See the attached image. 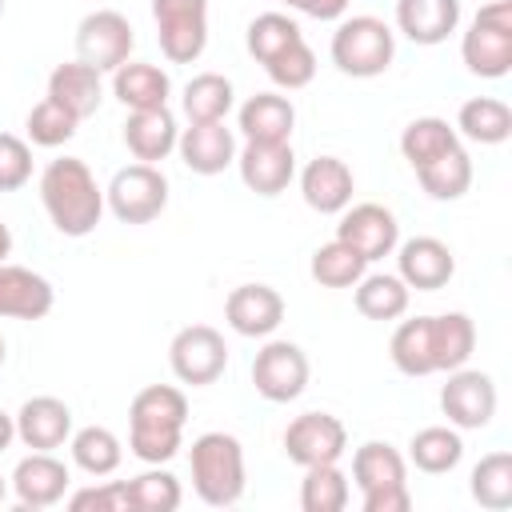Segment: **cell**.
I'll list each match as a JSON object with an SVG mask.
<instances>
[{"label":"cell","mask_w":512,"mask_h":512,"mask_svg":"<svg viewBox=\"0 0 512 512\" xmlns=\"http://www.w3.org/2000/svg\"><path fill=\"white\" fill-rule=\"evenodd\" d=\"M472 348H476V324L468 312L400 320L392 340H388V356L404 376L452 372V368L468 364Z\"/></svg>","instance_id":"1"},{"label":"cell","mask_w":512,"mask_h":512,"mask_svg":"<svg viewBox=\"0 0 512 512\" xmlns=\"http://www.w3.org/2000/svg\"><path fill=\"white\" fill-rule=\"evenodd\" d=\"M40 204L60 236L80 240L96 232L104 216V188L96 184L92 168L80 156H60L48 160V168L40 172Z\"/></svg>","instance_id":"2"},{"label":"cell","mask_w":512,"mask_h":512,"mask_svg":"<svg viewBox=\"0 0 512 512\" xmlns=\"http://www.w3.org/2000/svg\"><path fill=\"white\" fill-rule=\"evenodd\" d=\"M188 396L172 384H148L128 404V452L144 464H168L180 452Z\"/></svg>","instance_id":"3"},{"label":"cell","mask_w":512,"mask_h":512,"mask_svg":"<svg viewBox=\"0 0 512 512\" xmlns=\"http://www.w3.org/2000/svg\"><path fill=\"white\" fill-rule=\"evenodd\" d=\"M188 468H192V488L204 504L212 508H228L244 496L248 472H244V444L232 432H204L192 440L188 452Z\"/></svg>","instance_id":"4"},{"label":"cell","mask_w":512,"mask_h":512,"mask_svg":"<svg viewBox=\"0 0 512 512\" xmlns=\"http://www.w3.org/2000/svg\"><path fill=\"white\" fill-rule=\"evenodd\" d=\"M396 60V32L380 16H340L332 32V64L344 76L372 80Z\"/></svg>","instance_id":"5"},{"label":"cell","mask_w":512,"mask_h":512,"mask_svg":"<svg viewBox=\"0 0 512 512\" xmlns=\"http://www.w3.org/2000/svg\"><path fill=\"white\" fill-rule=\"evenodd\" d=\"M460 60L480 80H500L512 72V4L508 0L480 4V12L472 16L460 40Z\"/></svg>","instance_id":"6"},{"label":"cell","mask_w":512,"mask_h":512,"mask_svg":"<svg viewBox=\"0 0 512 512\" xmlns=\"http://www.w3.org/2000/svg\"><path fill=\"white\" fill-rule=\"evenodd\" d=\"M104 208L120 224H148L168 208V176L156 164H128L104 188Z\"/></svg>","instance_id":"7"},{"label":"cell","mask_w":512,"mask_h":512,"mask_svg":"<svg viewBox=\"0 0 512 512\" xmlns=\"http://www.w3.org/2000/svg\"><path fill=\"white\" fill-rule=\"evenodd\" d=\"M156 40L164 60L192 64L208 48V0H152Z\"/></svg>","instance_id":"8"},{"label":"cell","mask_w":512,"mask_h":512,"mask_svg":"<svg viewBox=\"0 0 512 512\" xmlns=\"http://www.w3.org/2000/svg\"><path fill=\"white\" fill-rule=\"evenodd\" d=\"M168 364H172V376L180 384L204 388V384H216L224 376V368H228V344H224V336L212 324H188V328H180L172 336Z\"/></svg>","instance_id":"9"},{"label":"cell","mask_w":512,"mask_h":512,"mask_svg":"<svg viewBox=\"0 0 512 512\" xmlns=\"http://www.w3.org/2000/svg\"><path fill=\"white\" fill-rule=\"evenodd\" d=\"M136 48V32L124 12L96 8L76 24V60L92 64L96 72H116Z\"/></svg>","instance_id":"10"},{"label":"cell","mask_w":512,"mask_h":512,"mask_svg":"<svg viewBox=\"0 0 512 512\" xmlns=\"http://www.w3.org/2000/svg\"><path fill=\"white\" fill-rule=\"evenodd\" d=\"M440 412L448 416L452 428H464V432H476V428H488L492 416H496V384L488 372L480 368H452L444 388H440Z\"/></svg>","instance_id":"11"},{"label":"cell","mask_w":512,"mask_h":512,"mask_svg":"<svg viewBox=\"0 0 512 512\" xmlns=\"http://www.w3.org/2000/svg\"><path fill=\"white\" fill-rule=\"evenodd\" d=\"M348 448V428L332 412H300L284 428V456L300 468L312 464H340Z\"/></svg>","instance_id":"12"},{"label":"cell","mask_w":512,"mask_h":512,"mask_svg":"<svg viewBox=\"0 0 512 512\" xmlns=\"http://www.w3.org/2000/svg\"><path fill=\"white\" fill-rule=\"evenodd\" d=\"M252 384L268 404H288L308 388V356L292 340H268L252 360Z\"/></svg>","instance_id":"13"},{"label":"cell","mask_w":512,"mask_h":512,"mask_svg":"<svg viewBox=\"0 0 512 512\" xmlns=\"http://www.w3.org/2000/svg\"><path fill=\"white\" fill-rule=\"evenodd\" d=\"M336 240H344L348 248H356V252L372 264V260H384V256L396 252V244H400V224H396L392 208L364 200V204H348V208L340 212Z\"/></svg>","instance_id":"14"},{"label":"cell","mask_w":512,"mask_h":512,"mask_svg":"<svg viewBox=\"0 0 512 512\" xmlns=\"http://www.w3.org/2000/svg\"><path fill=\"white\" fill-rule=\"evenodd\" d=\"M396 276L416 292H436L456 276V256L436 236H412L396 244Z\"/></svg>","instance_id":"15"},{"label":"cell","mask_w":512,"mask_h":512,"mask_svg":"<svg viewBox=\"0 0 512 512\" xmlns=\"http://www.w3.org/2000/svg\"><path fill=\"white\" fill-rule=\"evenodd\" d=\"M224 320L236 336H272L284 324V296L272 284H240L224 300Z\"/></svg>","instance_id":"16"},{"label":"cell","mask_w":512,"mask_h":512,"mask_svg":"<svg viewBox=\"0 0 512 512\" xmlns=\"http://www.w3.org/2000/svg\"><path fill=\"white\" fill-rule=\"evenodd\" d=\"M236 168H240V180L248 192L256 196H280L292 176H296V152H292V140L288 144H256V140H244V148L236 152Z\"/></svg>","instance_id":"17"},{"label":"cell","mask_w":512,"mask_h":512,"mask_svg":"<svg viewBox=\"0 0 512 512\" xmlns=\"http://www.w3.org/2000/svg\"><path fill=\"white\" fill-rule=\"evenodd\" d=\"M176 152L184 160L188 172L196 176H220L228 164H236V132L224 124V120H212V124H188L180 128V140H176Z\"/></svg>","instance_id":"18"},{"label":"cell","mask_w":512,"mask_h":512,"mask_svg":"<svg viewBox=\"0 0 512 512\" xmlns=\"http://www.w3.org/2000/svg\"><path fill=\"white\" fill-rule=\"evenodd\" d=\"M352 192H356V176L340 156H316L300 172V196L320 216H340L352 204Z\"/></svg>","instance_id":"19"},{"label":"cell","mask_w":512,"mask_h":512,"mask_svg":"<svg viewBox=\"0 0 512 512\" xmlns=\"http://www.w3.org/2000/svg\"><path fill=\"white\" fill-rule=\"evenodd\" d=\"M72 436V408L60 396H32L16 412V440L32 452H56Z\"/></svg>","instance_id":"20"},{"label":"cell","mask_w":512,"mask_h":512,"mask_svg":"<svg viewBox=\"0 0 512 512\" xmlns=\"http://www.w3.org/2000/svg\"><path fill=\"white\" fill-rule=\"evenodd\" d=\"M68 484H72V472L52 452H28L12 472V492H16L20 508H52V504H60L68 496Z\"/></svg>","instance_id":"21"},{"label":"cell","mask_w":512,"mask_h":512,"mask_svg":"<svg viewBox=\"0 0 512 512\" xmlns=\"http://www.w3.org/2000/svg\"><path fill=\"white\" fill-rule=\"evenodd\" d=\"M56 304L52 284L20 264H0V320H44Z\"/></svg>","instance_id":"22"},{"label":"cell","mask_w":512,"mask_h":512,"mask_svg":"<svg viewBox=\"0 0 512 512\" xmlns=\"http://www.w3.org/2000/svg\"><path fill=\"white\" fill-rule=\"evenodd\" d=\"M236 128L244 140H256V144H288L296 128V108L280 92H256L240 104Z\"/></svg>","instance_id":"23"},{"label":"cell","mask_w":512,"mask_h":512,"mask_svg":"<svg viewBox=\"0 0 512 512\" xmlns=\"http://www.w3.org/2000/svg\"><path fill=\"white\" fill-rule=\"evenodd\" d=\"M176 140H180V128H176V116L172 108H144V112H128L124 120V144L128 152L140 160V164H160L176 152Z\"/></svg>","instance_id":"24"},{"label":"cell","mask_w":512,"mask_h":512,"mask_svg":"<svg viewBox=\"0 0 512 512\" xmlns=\"http://www.w3.org/2000/svg\"><path fill=\"white\" fill-rule=\"evenodd\" d=\"M100 76L104 72H96L84 60L56 64L48 72V100H56L60 108H68L76 120H88V116H96V108L104 100V80Z\"/></svg>","instance_id":"25"},{"label":"cell","mask_w":512,"mask_h":512,"mask_svg":"<svg viewBox=\"0 0 512 512\" xmlns=\"http://www.w3.org/2000/svg\"><path fill=\"white\" fill-rule=\"evenodd\" d=\"M396 28L412 44H444L460 28V0H396Z\"/></svg>","instance_id":"26"},{"label":"cell","mask_w":512,"mask_h":512,"mask_svg":"<svg viewBox=\"0 0 512 512\" xmlns=\"http://www.w3.org/2000/svg\"><path fill=\"white\" fill-rule=\"evenodd\" d=\"M112 96L128 108V112H144V108H164L172 96V80L160 64H144V60H124L112 72Z\"/></svg>","instance_id":"27"},{"label":"cell","mask_w":512,"mask_h":512,"mask_svg":"<svg viewBox=\"0 0 512 512\" xmlns=\"http://www.w3.org/2000/svg\"><path fill=\"white\" fill-rule=\"evenodd\" d=\"M352 480L364 492H380V488H400L408 484V460L388 444V440H364L352 452Z\"/></svg>","instance_id":"28"},{"label":"cell","mask_w":512,"mask_h":512,"mask_svg":"<svg viewBox=\"0 0 512 512\" xmlns=\"http://www.w3.org/2000/svg\"><path fill=\"white\" fill-rule=\"evenodd\" d=\"M452 128L472 144H504L512 136V108L496 96H472L460 104Z\"/></svg>","instance_id":"29"},{"label":"cell","mask_w":512,"mask_h":512,"mask_svg":"<svg viewBox=\"0 0 512 512\" xmlns=\"http://www.w3.org/2000/svg\"><path fill=\"white\" fill-rule=\"evenodd\" d=\"M412 288L396 272H364L356 280V312L364 320H400L408 312Z\"/></svg>","instance_id":"30"},{"label":"cell","mask_w":512,"mask_h":512,"mask_svg":"<svg viewBox=\"0 0 512 512\" xmlns=\"http://www.w3.org/2000/svg\"><path fill=\"white\" fill-rule=\"evenodd\" d=\"M408 460H412L420 472H428V476L452 472V468L464 460L460 428H448V424H428V428H420V432L408 440Z\"/></svg>","instance_id":"31"},{"label":"cell","mask_w":512,"mask_h":512,"mask_svg":"<svg viewBox=\"0 0 512 512\" xmlns=\"http://www.w3.org/2000/svg\"><path fill=\"white\" fill-rule=\"evenodd\" d=\"M236 104V92H232V80L220 76V72H200L184 84V96H180V108L188 116V124H212V120H224Z\"/></svg>","instance_id":"32"},{"label":"cell","mask_w":512,"mask_h":512,"mask_svg":"<svg viewBox=\"0 0 512 512\" xmlns=\"http://www.w3.org/2000/svg\"><path fill=\"white\" fill-rule=\"evenodd\" d=\"M68 448H72V464L80 468V472H88V476H112L116 468H120V460H124V444H120V436L112 432V428H104V424H88V428H80V432H72L68 436Z\"/></svg>","instance_id":"33"},{"label":"cell","mask_w":512,"mask_h":512,"mask_svg":"<svg viewBox=\"0 0 512 512\" xmlns=\"http://www.w3.org/2000/svg\"><path fill=\"white\" fill-rule=\"evenodd\" d=\"M452 148H460V136H456V128H452L448 120H440V116H416V120H408L404 132H400V152H404V160H408L412 168H424V164H432L436 156H444V152H452Z\"/></svg>","instance_id":"34"},{"label":"cell","mask_w":512,"mask_h":512,"mask_svg":"<svg viewBox=\"0 0 512 512\" xmlns=\"http://www.w3.org/2000/svg\"><path fill=\"white\" fill-rule=\"evenodd\" d=\"M412 172H416L420 188L432 200H460L472 188V156L464 152V144L452 148V152H444V156H436L424 168H412Z\"/></svg>","instance_id":"35"},{"label":"cell","mask_w":512,"mask_h":512,"mask_svg":"<svg viewBox=\"0 0 512 512\" xmlns=\"http://www.w3.org/2000/svg\"><path fill=\"white\" fill-rule=\"evenodd\" d=\"M468 492L480 508L488 512H504L512 508V452H488L480 456V464L468 476Z\"/></svg>","instance_id":"36"},{"label":"cell","mask_w":512,"mask_h":512,"mask_svg":"<svg viewBox=\"0 0 512 512\" xmlns=\"http://www.w3.org/2000/svg\"><path fill=\"white\" fill-rule=\"evenodd\" d=\"M308 272H312V280H316L320 288H356V280L368 272V260H364L356 248H348L344 240L332 236L328 244H320V248L312 252Z\"/></svg>","instance_id":"37"},{"label":"cell","mask_w":512,"mask_h":512,"mask_svg":"<svg viewBox=\"0 0 512 512\" xmlns=\"http://www.w3.org/2000/svg\"><path fill=\"white\" fill-rule=\"evenodd\" d=\"M348 476L340 472V464H312L304 468L300 480V508L304 512H344L348 508Z\"/></svg>","instance_id":"38"},{"label":"cell","mask_w":512,"mask_h":512,"mask_svg":"<svg viewBox=\"0 0 512 512\" xmlns=\"http://www.w3.org/2000/svg\"><path fill=\"white\" fill-rule=\"evenodd\" d=\"M128 484V512H176L180 508V480L152 464L148 472L124 480Z\"/></svg>","instance_id":"39"},{"label":"cell","mask_w":512,"mask_h":512,"mask_svg":"<svg viewBox=\"0 0 512 512\" xmlns=\"http://www.w3.org/2000/svg\"><path fill=\"white\" fill-rule=\"evenodd\" d=\"M296 40H304V32H300V24H296L292 16H284V12H260V16L248 24V36H244L248 56H252L256 64H268L276 52H284V48L296 44Z\"/></svg>","instance_id":"40"},{"label":"cell","mask_w":512,"mask_h":512,"mask_svg":"<svg viewBox=\"0 0 512 512\" xmlns=\"http://www.w3.org/2000/svg\"><path fill=\"white\" fill-rule=\"evenodd\" d=\"M76 128H80V120L68 112V108H60L56 100H40L32 112H28V120H24V132H28V144H36V148H60V144H68L72 136H76Z\"/></svg>","instance_id":"41"},{"label":"cell","mask_w":512,"mask_h":512,"mask_svg":"<svg viewBox=\"0 0 512 512\" xmlns=\"http://www.w3.org/2000/svg\"><path fill=\"white\" fill-rule=\"evenodd\" d=\"M264 72H268V80H272L276 88L300 92V88H308L312 76H316V52L308 48V40H296V44H288L284 52H276V56L264 64Z\"/></svg>","instance_id":"42"},{"label":"cell","mask_w":512,"mask_h":512,"mask_svg":"<svg viewBox=\"0 0 512 512\" xmlns=\"http://www.w3.org/2000/svg\"><path fill=\"white\" fill-rule=\"evenodd\" d=\"M32 180V144L16 132H0V192H16Z\"/></svg>","instance_id":"43"},{"label":"cell","mask_w":512,"mask_h":512,"mask_svg":"<svg viewBox=\"0 0 512 512\" xmlns=\"http://www.w3.org/2000/svg\"><path fill=\"white\" fill-rule=\"evenodd\" d=\"M72 512H128V484L124 480H108V484H92L68 496Z\"/></svg>","instance_id":"44"},{"label":"cell","mask_w":512,"mask_h":512,"mask_svg":"<svg viewBox=\"0 0 512 512\" xmlns=\"http://www.w3.org/2000/svg\"><path fill=\"white\" fill-rule=\"evenodd\" d=\"M408 508H412L408 484H400V488H380V492H364V512H408Z\"/></svg>","instance_id":"45"},{"label":"cell","mask_w":512,"mask_h":512,"mask_svg":"<svg viewBox=\"0 0 512 512\" xmlns=\"http://www.w3.org/2000/svg\"><path fill=\"white\" fill-rule=\"evenodd\" d=\"M280 4H288L292 12H304L312 20H340L352 0H280Z\"/></svg>","instance_id":"46"},{"label":"cell","mask_w":512,"mask_h":512,"mask_svg":"<svg viewBox=\"0 0 512 512\" xmlns=\"http://www.w3.org/2000/svg\"><path fill=\"white\" fill-rule=\"evenodd\" d=\"M12 440H16V416H8V412L0 408V452H4Z\"/></svg>","instance_id":"47"},{"label":"cell","mask_w":512,"mask_h":512,"mask_svg":"<svg viewBox=\"0 0 512 512\" xmlns=\"http://www.w3.org/2000/svg\"><path fill=\"white\" fill-rule=\"evenodd\" d=\"M12 252V232H8V224L0 220V264H4V256Z\"/></svg>","instance_id":"48"},{"label":"cell","mask_w":512,"mask_h":512,"mask_svg":"<svg viewBox=\"0 0 512 512\" xmlns=\"http://www.w3.org/2000/svg\"><path fill=\"white\" fill-rule=\"evenodd\" d=\"M4 496H8V484H4V476H0V504H4Z\"/></svg>","instance_id":"49"},{"label":"cell","mask_w":512,"mask_h":512,"mask_svg":"<svg viewBox=\"0 0 512 512\" xmlns=\"http://www.w3.org/2000/svg\"><path fill=\"white\" fill-rule=\"evenodd\" d=\"M4 356H8V348H4V336H0V368H4Z\"/></svg>","instance_id":"50"},{"label":"cell","mask_w":512,"mask_h":512,"mask_svg":"<svg viewBox=\"0 0 512 512\" xmlns=\"http://www.w3.org/2000/svg\"><path fill=\"white\" fill-rule=\"evenodd\" d=\"M0 16H4V0H0Z\"/></svg>","instance_id":"51"}]
</instances>
